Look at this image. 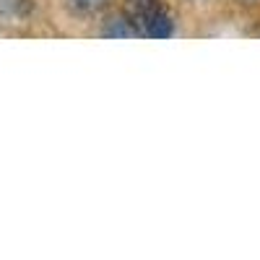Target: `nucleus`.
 <instances>
[{"label": "nucleus", "mask_w": 260, "mask_h": 260, "mask_svg": "<svg viewBox=\"0 0 260 260\" xmlns=\"http://www.w3.org/2000/svg\"><path fill=\"white\" fill-rule=\"evenodd\" d=\"M127 18L143 37L167 39L172 37V18L159 0H127Z\"/></svg>", "instance_id": "obj_1"}, {"label": "nucleus", "mask_w": 260, "mask_h": 260, "mask_svg": "<svg viewBox=\"0 0 260 260\" xmlns=\"http://www.w3.org/2000/svg\"><path fill=\"white\" fill-rule=\"evenodd\" d=\"M104 37H138V29L133 26V21L125 13V16H115V18L107 21Z\"/></svg>", "instance_id": "obj_2"}, {"label": "nucleus", "mask_w": 260, "mask_h": 260, "mask_svg": "<svg viewBox=\"0 0 260 260\" xmlns=\"http://www.w3.org/2000/svg\"><path fill=\"white\" fill-rule=\"evenodd\" d=\"M31 3L29 0H0V16L3 18H24L29 16Z\"/></svg>", "instance_id": "obj_3"}, {"label": "nucleus", "mask_w": 260, "mask_h": 260, "mask_svg": "<svg viewBox=\"0 0 260 260\" xmlns=\"http://www.w3.org/2000/svg\"><path fill=\"white\" fill-rule=\"evenodd\" d=\"M107 0H68V6L76 11V13H94L99 11Z\"/></svg>", "instance_id": "obj_4"}, {"label": "nucleus", "mask_w": 260, "mask_h": 260, "mask_svg": "<svg viewBox=\"0 0 260 260\" xmlns=\"http://www.w3.org/2000/svg\"><path fill=\"white\" fill-rule=\"evenodd\" d=\"M245 3H255V0H245Z\"/></svg>", "instance_id": "obj_5"}]
</instances>
